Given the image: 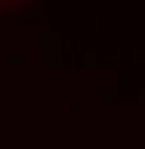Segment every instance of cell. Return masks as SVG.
Listing matches in <instances>:
<instances>
[{"label": "cell", "mask_w": 145, "mask_h": 149, "mask_svg": "<svg viewBox=\"0 0 145 149\" xmlns=\"http://www.w3.org/2000/svg\"><path fill=\"white\" fill-rule=\"evenodd\" d=\"M7 2H9V0H0V7H5V5H7Z\"/></svg>", "instance_id": "6da1fadb"}]
</instances>
